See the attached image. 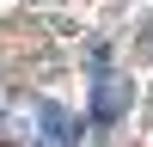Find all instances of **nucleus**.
Listing matches in <instances>:
<instances>
[{"mask_svg": "<svg viewBox=\"0 0 153 147\" xmlns=\"http://www.w3.org/2000/svg\"><path fill=\"white\" fill-rule=\"evenodd\" d=\"M92 68H98V86H92V122H117L123 117V92H117V86H110V55H104V49H92Z\"/></svg>", "mask_w": 153, "mask_h": 147, "instance_id": "obj_1", "label": "nucleus"}, {"mask_svg": "<svg viewBox=\"0 0 153 147\" xmlns=\"http://www.w3.org/2000/svg\"><path fill=\"white\" fill-rule=\"evenodd\" d=\"M37 122H43V141L49 147H74L80 141V117H74V110H61V104H37Z\"/></svg>", "mask_w": 153, "mask_h": 147, "instance_id": "obj_2", "label": "nucleus"}]
</instances>
